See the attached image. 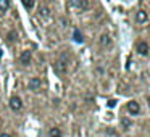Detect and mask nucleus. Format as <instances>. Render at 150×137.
<instances>
[{
    "label": "nucleus",
    "mask_w": 150,
    "mask_h": 137,
    "mask_svg": "<svg viewBox=\"0 0 150 137\" xmlns=\"http://www.w3.org/2000/svg\"><path fill=\"white\" fill-rule=\"evenodd\" d=\"M10 108L13 111H20L21 108H23V102H21V98L16 97V95H15V97H11L10 98Z\"/></svg>",
    "instance_id": "f03ea898"
},
{
    "label": "nucleus",
    "mask_w": 150,
    "mask_h": 137,
    "mask_svg": "<svg viewBox=\"0 0 150 137\" xmlns=\"http://www.w3.org/2000/svg\"><path fill=\"white\" fill-rule=\"evenodd\" d=\"M69 4H71L73 7H76L78 10H81V11H84V10H87V8H89V2H87V0H69Z\"/></svg>",
    "instance_id": "7ed1b4c3"
},
{
    "label": "nucleus",
    "mask_w": 150,
    "mask_h": 137,
    "mask_svg": "<svg viewBox=\"0 0 150 137\" xmlns=\"http://www.w3.org/2000/svg\"><path fill=\"white\" fill-rule=\"evenodd\" d=\"M53 69H55L57 74H65V73H66V69H68V61H66V55H65V53H63L62 58L53 65Z\"/></svg>",
    "instance_id": "f257e3e1"
},
{
    "label": "nucleus",
    "mask_w": 150,
    "mask_h": 137,
    "mask_svg": "<svg viewBox=\"0 0 150 137\" xmlns=\"http://www.w3.org/2000/svg\"><path fill=\"white\" fill-rule=\"evenodd\" d=\"M18 37V34H16V31H11L10 34H8V40H10V42H13L15 39H16Z\"/></svg>",
    "instance_id": "2eb2a0df"
},
{
    "label": "nucleus",
    "mask_w": 150,
    "mask_h": 137,
    "mask_svg": "<svg viewBox=\"0 0 150 137\" xmlns=\"http://www.w3.org/2000/svg\"><path fill=\"white\" fill-rule=\"evenodd\" d=\"M0 56H2V50H0Z\"/></svg>",
    "instance_id": "6ab92c4d"
},
{
    "label": "nucleus",
    "mask_w": 150,
    "mask_h": 137,
    "mask_svg": "<svg viewBox=\"0 0 150 137\" xmlns=\"http://www.w3.org/2000/svg\"><path fill=\"white\" fill-rule=\"evenodd\" d=\"M115 105H116V100H110V102H108V107H110V108H115Z\"/></svg>",
    "instance_id": "f3484780"
},
{
    "label": "nucleus",
    "mask_w": 150,
    "mask_h": 137,
    "mask_svg": "<svg viewBox=\"0 0 150 137\" xmlns=\"http://www.w3.org/2000/svg\"><path fill=\"white\" fill-rule=\"evenodd\" d=\"M137 52H139L142 56H147L149 55V45H147L145 42H139L137 44Z\"/></svg>",
    "instance_id": "423d86ee"
},
{
    "label": "nucleus",
    "mask_w": 150,
    "mask_h": 137,
    "mask_svg": "<svg viewBox=\"0 0 150 137\" xmlns=\"http://www.w3.org/2000/svg\"><path fill=\"white\" fill-rule=\"evenodd\" d=\"M10 10V0H0V11H8Z\"/></svg>",
    "instance_id": "9b49d317"
},
{
    "label": "nucleus",
    "mask_w": 150,
    "mask_h": 137,
    "mask_svg": "<svg viewBox=\"0 0 150 137\" xmlns=\"http://www.w3.org/2000/svg\"><path fill=\"white\" fill-rule=\"evenodd\" d=\"M127 111H129V113H132V114H139V111H140L139 103H137L136 100H131L129 103H127Z\"/></svg>",
    "instance_id": "39448f33"
},
{
    "label": "nucleus",
    "mask_w": 150,
    "mask_h": 137,
    "mask_svg": "<svg viewBox=\"0 0 150 137\" xmlns=\"http://www.w3.org/2000/svg\"><path fill=\"white\" fill-rule=\"evenodd\" d=\"M136 21L137 23H145L147 21V13L145 11H137L136 13Z\"/></svg>",
    "instance_id": "1a4fd4ad"
},
{
    "label": "nucleus",
    "mask_w": 150,
    "mask_h": 137,
    "mask_svg": "<svg viewBox=\"0 0 150 137\" xmlns=\"http://www.w3.org/2000/svg\"><path fill=\"white\" fill-rule=\"evenodd\" d=\"M21 63H23V65H29L31 63V52L29 50H24L23 53H21Z\"/></svg>",
    "instance_id": "0eeeda50"
},
{
    "label": "nucleus",
    "mask_w": 150,
    "mask_h": 137,
    "mask_svg": "<svg viewBox=\"0 0 150 137\" xmlns=\"http://www.w3.org/2000/svg\"><path fill=\"white\" fill-rule=\"evenodd\" d=\"M0 137H11V136H10V134H7V132H4V134H2Z\"/></svg>",
    "instance_id": "a211bd4d"
},
{
    "label": "nucleus",
    "mask_w": 150,
    "mask_h": 137,
    "mask_svg": "<svg viewBox=\"0 0 150 137\" xmlns=\"http://www.w3.org/2000/svg\"><path fill=\"white\" fill-rule=\"evenodd\" d=\"M73 39H74L78 44L84 42V37H82V34H81V31H79V29H74V32H73Z\"/></svg>",
    "instance_id": "9d476101"
},
{
    "label": "nucleus",
    "mask_w": 150,
    "mask_h": 137,
    "mask_svg": "<svg viewBox=\"0 0 150 137\" xmlns=\"http://www.w3.org/2000/svg\"><path fill=\"white\" fill-rule=\"evenodd\" d=\"M100 45H102V47H110V45H111V39H110V36L103 34V36L100 37Z\"/></svg>",
    "instance_id": "6e6552de"
},
{
    "label": "nucleus",
    "mask_w": 150,
    "mask_h": 137,
    "mask_svg": "<svg viewBox=\"0 0 150 137\" xmlns=\"http://www.w3.org/2000/svg\"><path fill=\"white\" fill-rule=\"evenodd\" d=\"M49 136L50 137H62L63 134H62V131H60L58 127H52V129L49 131Z\"/></svg>",
    "instance_id": "f8f14e48"
},
{
    "label": "nucleus",
    "mask_w": 150,
    "mask_h": 137,
    "mask_svg": "<svg viewBox=\"0 0 150 137\" xmlns=\"http://www.w3.org/2000/svg\"><path fill=\"white\" fill-rule=\"evenodd\" d=\"M123 126H124V129H129V127H131V121L129 119H123Z\"/></svg>",
    "instance_id": "dca6fc26"
},
{
    "label": "nucleus",
    "mask_w": 150,
    "mask_h": 137,
    "mask_svg": "<svg viewBox=\"0 0 150 137\" xmlns=\"http://www.w3.org/2000/svg\"><path fill=\"white\" fill-rule=\"evenodd\" d=\"M39 15L42 18H49L50 16V10L47 7H40V11H39Z\"/></svg>",
    "instance_id": "ddd939ff"
},
{
    "label": "nucleus",
    "mask_w": 150,
    "mask_h": 137,
    "mask_svg": "<svg viewBox=\"0 0 150 137\" xmlns=\"http://www.w3.org/2000/svg\"><path fill=\"white\" fill-rule=\"evenodd\" d=\"M40 85H42V81H40L39 78H33V79H29V90H39L40 89Z\"/></svg>",
    "instance_id": "20e7f679"
},
{
    "label": "nucleus",
    "mask_w": 150,
    "mask_h": 137,
    "mask_svg": "<svg viewBox=\"0 0 150 137\" xmlns=\"http://www.w3.org/2000/svg\"><path fill=\"white\" fill-rule=\"evenodd\" d=\"M23 4H24V7H26L28 10H33L34 8V0H23Z\"/></svg>",
    "instance_id": "4468645a"
}]
</instances>
